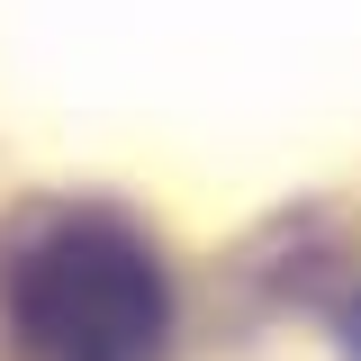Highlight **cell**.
<instances>
[{
    "instance_id": "6da1fadb",
    "label": "cell",
    "mask_w": 361,
    "mask_h": 361,
    "mask_svg": "<svg viewBox=\"0 0 361 361\" xmlns=\"http://www.w3.org/2000/svg\"><path fill=\"white\" fill-rule=\"evenodd\" d=\"M0 316L27 361H163L172 280L127 217L45 208L0 244Z\"/></svg>"
},
{
    "instance_id": "7a4b0ae2",
    "label": "cell",
    "mask_w": 361,
    "mask_h": 361,
    "mask_svg": "<svg viewBox=\"0 0 361 361\" xmlns=\"http://www.w3.org/2000/svg\"><path fill=\"white\" fill-rule=\"evenodd\" d=\"M343 353L361 361V298H353V316H343Z\"/></svg>"
}]
</instances>
